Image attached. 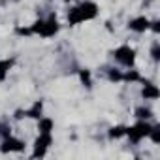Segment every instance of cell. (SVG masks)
Segmentation results:
<instances>
[{
    "label": "cell",
    "mask_w": 160,
    "mask_h": 160,
    "mask_svg": "<svg viewBox=\"0 0 160 160\" xmlns=\"http://www.w3.org/2000/svg\"><path fill=\"white\" fill-rule=\"evenodd\" d=\"M79 77H81V81H83L87 87H91V73H89L87 70H81V72H79Z\"/></svg>",
    "instance_id": "cell-15"
},
{
    "label": "cell",
    "mask_w": 160,
    "mask_h": 160,
    "mask_svg": "<svg viewBox=\"0 0 160 160\" xmlns=\"http://www.w3.org/2000/svg\"><path fill=\"white\" fill-rule=\"evenodd\" d=\"M38 130H40V134H49V132L53 130V121H51V119H40Z\"/></svg>",
    "instance_id": "cell-8"
},
{
    "label": "cell",
    "mask_w": 160,
    "mask_h": 160,
    "mask_svg": "<svg viewBox=\"0 0 160 160\" xmlns=\"http://www.w3.org/2000/svg\"><path fill=\"white\" fill-rule=\"evenodd\" d=\"M151 25H152V30H154V32H158V30H160V27H158L160 23H158V21H156V23H151Z\"/></svg>",
    "instance_id": "cell-19"
},
{
    "label": "cell",
    "mask_w": 160,
    "mask_h": 160,
    "mask_svg": "<svg viewBox=\"0 0 160 160\" xmlns=\"http://www.w3.org/2000/svg\"><path fill=\"white\" fill-rule=\"evenodd\" d=\"M158 94H160V92H158V89H156L154 85L145 83V89H143V96H145V98H152V100H154V98H158Z\"/></svg>",
    "instance_id": "cell-9"
},
{
    "label": "cell",
    "mask_w": 160,
    "mask_h": 160,
    "mask_svg": "<svg viewBox=\"0 0 160 160\" xmlns=\"http://www.w3.org/2000/svg\"><path fill=\"white\" fill-rule=\"evenodd\" d=\"M36 151H34V158H38V156H43L45 154V151H47V147L51 145V136L49 134H40V138L36 139Z\"/></svg>",
    "instance_id": "cell-5"
},
{
    "label": "cell",
    "mask_w": 160,
    "mask_h": 160,
    "mask_svg": "<svg viewBox=\"0 0 160 160\" xmlns=\"http://www.w3.org/2000/svg\"><path fill=\"white\" fill-rule=\"evenodd\" d=\"M134 32H145L149 27H151V23H149V19L147 17H136V19H132L130 21V25H128Z\"/></svg>",
    "instance_id": "cell-7"
},
{
    "label": "cell",
    "mask_w": 160,
    "mask_h": 160,
    "mask_svg": "<svg viewBox=\"0 0 160 160\" xmlns=\"http://www.w3.org/2000/svg\"><path fill=\"white\" fill-rule=\"evenodd\" d=\"M57 30H58V23H57V19L51 15L47 21H43V23H42V28H40V32H38V34H42V36L49 38V36H53Z\"/></svg>",
    "instance_id": "cell-6"
},
{
    "label": "cell",
    "mask_w": 160,
    "mask_h": 160,
    "mask_svg": "<svg viewBox=\"0 0 160 160\" xmlns=\"http://www.w3.org/2000/svg\"><path fill=\"white\" fill-rule=\"evenodd\" d=\"M23 149H25V143L12 138V136H8L2 143V152H21Z\"/></svg>",
    "instance_id": "cell-4"
},
{
    "label": "cell",
    "mask_w": 160,
    "mask_h": 160,
    "mask_svg": "<svg viewBox=\"0 0 160 160\" xmlns=\"http://www.w3.org/2000/svg\"><path fill=\"white\" fill-rule=\"evenodd\" d=\"M151 55H152V58H154V60H158V58H160V47H158V43H154V45H152Z\"/></svg>",
    "instance_id": "cell-18"
},
{
    "label": "cell",
    "mask_w": 160,
    "mask_h": 160,
    "mask_svg": "<svg viewBox=\"0 0 160 160\" xmlns=\"http://www.w3.org/2000/svg\"><path fill=\"white\" fill-rule=\"evenodd\" d=\"M124 134H126V128H124V126H113V128L109 130V138H113V139L122 138Z\"/></svg>",
    "instance_id": "cell-12"
},
{
    "label": "cell",
    "mask_w": 160,
    "mask_h": 160,
    "mask_svg": "<svg viewBox=\"0 0 160 160\" xmlns=\"http://www.w3.org/2000/svg\"><path fill=\"white\" fill-rule=\"evenodd\" d=\"M149 130H151V126H149L147 122L139 121L136 126H130V128H126V134H128V136H130V139L136 143V141H139L141 138L149 136Z\"/></svg>",
    "instance_id": "cell-2"
},
{
    "label": "cell",
    "mask_w": 160,
    "mask_h": 160,
    "mask_svg": "<svg viewBox=\"0 0 160 160\" xmlns=\"http://www.w3.org/2000/svg\"><path fill=\"white\" fill-rule=\"evenodd\" d=\"M152 113H151V109H147V108H138L136 109V117L138 119H149Z\"/></svg>",
    "instance_id": "cell-13"
},
{
    "label": "cell",
    "mask_w": 160,
    "mask_h": 160,
    "mask_svg": "<svg viewBox=\"0 0 160 160\" xmlns=\"http://www.w3.org/2000/svg\"><path fill=\"white\" fill-rule=\"evenodd\" d=\"M23 117H25V115H23V111H21V109H17V111H15V119H23Z\"/></svg>",
    "instance_id": "cell-20"
},
{
    "label": "cell",
    "mask_w": 160,
    "mask_h": 160,
    "mask_svg": "<svg viewBox=\"0 0 160 160\" xmlns=\"http://www.w3.org/2000/svg\"><path fill=\"white\" fill-rule=\"evenodd\" d=\"M113 55H115V58H117L121 64H124V66H132L134 60H136V51H134L132 47H128V45H121Z\"/></svg>",
    "instance_id": "cell-1"
},
{
    "label": "cell",
    "mask_w": 160,
    "mask_h": 160,
    "mask_svg": "<svg viewBox=\"0 0 160 160\" xmlns=\"http://www.w3.org/2000/svg\"><path fill=\"white\" fill-rule=\"evenodd\" d=\"M42 102H36L28 111H27V117H32V119H40V115H42Z\"/></svg>",
    "instance_id": "cell-11"
},
{
    "label": "cell",
    "mask_w": 160,
    "mask_h": 160,
    "mask_svg": "<svg viewBox=\"0 0 160 160\" xmlns=\"http://www.w3.org/2000/svg\"><path fill=\"white\" fill-rule=\"evenodd\" d=\"M149 136L152 138V141H154V143H160V126H151Z\"/></svg>",
    "instance_id": "cell-14"
},
{
    "label": "cell",
    "mask_w": 160,
    "mask_h": 160,
    "mask_svg": "<svg viewBox=\"0 0 160 160\" xmlns=\"http://www.w3.org/2000/svg\"><path fill=\"white\" fill-rule=\"evenodd\" d=\"M122 79H126V81H138V79H139V73H138L136 70H130L126 75H122Z\"/></svg>",
    "instance_id": "cell-16"
},
{
    "label": "cell",
    "mask_w": 160,
    "mask_h": 160,
    "mask_svg": "<svg viewBox=\"0 0 160 160\" xmlns=\"http://www.w3.org/2000/svg\"><path fill=\"white\" fill-rule=\"evenodd\" d=\"M108 77L111 79V81H121V79H122V73L117 72V70H109V72H108Z\"/></svg>",
    "instance_id": "cell-17"
},
{
    "label": "cell",
    "mask_w": 160,
    "mask_h": 160,
    "mask_svg": "<svg viewBox=\"0 0 160 160\" xmlns=\"http://www.w3.org/2000/svg\"><path fill=\"white\" fill-rule=\"evenodd\" d=\"M13 66V60L10 58V60H0V81H4L6 79V73H8V70Z\"/></svg>",
    "instance_id": "cell-10"
},
{
    "label": "cell",
    "mask_w": 160,
    "mask_h": 160,
    "mask_svg": "<svg viewBox=\"0 0 160 160\" xmlns=\"http://www.w3.org/2000/svg\"><path fill=\"white\" fill-rule=\"evenodd\" d=\"M77 10H79V15H81V21L94 19L98 13V6L94 2H83L81 6H77Z\"/></svg>",
    "instance_id": "cell-3"
}]
</instances>
